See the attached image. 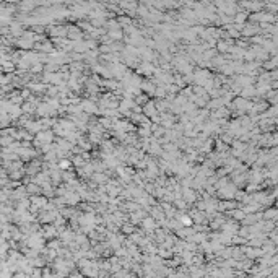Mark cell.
<instances>
[{
    "label": "cell",
    "instance_id": "cell-5",
    "mask_svg": "<svg viewBox=\"0 0 278 278\" xmlns=\"http://www.w3.org/2000/svg\"><path fill=\"white\" fill-rule=\"evenodd\" d=\"M70 164H72L70 161H62V163H60V168H64V169H65V168H68Z\"/></svg>",
    "mask_w": 278,
    "mask_h": 278
},
{
    "label": "cell",
    "instance_id": "cell-4",
    "mask_svg": "<svg viewBox=\"0 0 278 278\" xmlns=\"http://www.w3.org/2000/svg\"><path fill=\"white\" fill-rule=\"evenodd\" d=\"M233 215H234V218H236V220H244V216H246V215H244V211H241V210H234Z\"/></svg>",
    "mask_w": 278,
    "mask_h": 278
},
{
    "label": "cell",
    "instance_id": "cell-3",
    "mask_svg": "<svg viewBox=\"0 0 278 278\" xmlns=\"http://www.w3.org/2000/svg\"><path fill=\"white\" fill-rule=\"evenodd\" d=\"M275 215H276V210H275V208H270V210H267L262 216H263L265 220H267V218H272L270 221H273V220H275Z\"/></svg>",
    "mask_w": 278,
    "mask_h": 278
},
{
    "label": "cell",
    "instance_id": "cell-1",
    "mask_svg": "<svg viewBox=\"0 0 278 278\" xmlns=\"http://www.w3.org/2000/svg\"><path fill=\"white\" fill-rule=\"evenodd\" d=\"M140 88L142 89H145V93H150V95H153L155 93V89H156V86H155V83L153 82H147V80H145V82H142L140 83Z\"/></svg>",
    "mask_w": 278,
    "mask_h": 278
},
{
    "label": "cell",
    "instance_id": "cell-2",
    "mask_svg": "<svg viewBox=\"0 0 278 278\" xmlns=\"http://www.w3.org/2000/svg\"><path fill=\"white\" fill-rule=\"evenodd\" d=\"M192 216H189V215H182L181 216V223H182V226H192Z\"/></svg>",
    "mask_w": 278,
    "mask_h": 278
}]
</instances>
